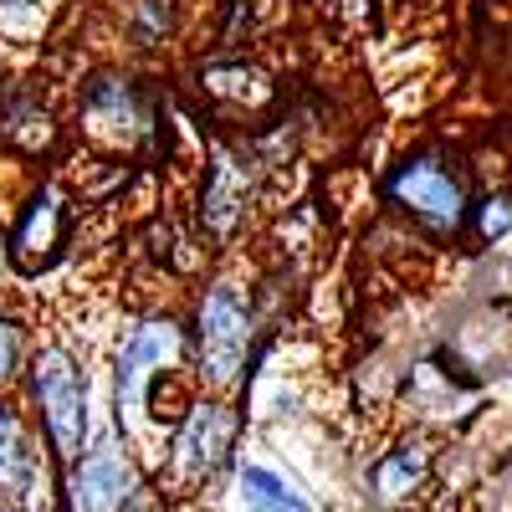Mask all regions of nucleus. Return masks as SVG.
<instances>
[{
	"instance_id": "1",
	"label": "nucleus",
	"mask_w": 512,
	"mask_h": 512,
	"mask_svg": "<svg viewBox=\"0 0 512 512\" xmlns=\"http://www.w3.org/2000/svg\"><path fill=\"white\" fill-rule=\"evenodd\" d=\"M262 287H251L236 272H210L200 277L190 313H185V333H190V369L205 395H241V384L256 364L262 349Z\"/></svg>"
},
{
	"instance_id": "2",
	"label": "nucleus",
	"mask_w": 512,
	"mask_h": 512,
	"mask_svg": "<svg viewBox=\"0 0 512 512\" xmlns=\"http://www.w3.org/2000/svg\"><path fill=\"white\" fill-rule=\"evenodd\" d=\"M159 103H164V93L149 88L134 67L103 62L77 77V88L67 98V128L88 149V159L139 164L144 154H154Z\"/></svg>"
},
{
	"instance_id": "3",
	"label": "nucleus",
	"mask_w": 512,
	"mask_h": 512,
	"mask_svg": "<svg viewBox=\"0 0 512 512\" xmlns=\"http://www.w3.org/2000/svg\"><path fill=\"white\" fill-rule=\"evenodd\" d=\"M379 200L384 210L420 241H461L472 221V175L446 144H410L395 154L379 175Z\"/></svg>"
},
{
	"instance_id": "4",
	"label": "nucleus",
	"mask_w": 512,
	"mask_h": 512,
	"mask_svg": "<svg viewBox=\"0 0 512 512\" xmlns=\"http://www.w3.org/2000/svg\"><path fill=\"white\" fill-rule=\"evenodd\" d=\"M21 395L36 436L47 441V456L67 466L93 436V379L67 338H36L26 369H21Z\"/></svg>"
},
{
	"instance_id": "5",
	"label": "nucleus",
	"mask_w": 512,
	"mask_h": 512,
	"mask_svg": "<svg viewBox=\"0 0 512 512\" xmlns=\"http://www.w3.org/2000/svg\"><path fill=\"white\" fill-rule=\"evenodd\" d=\"M262 185H267V164L256 159L251 139L241 144L236 134H216L200 154V180H195V200H190V221L205 251H231L256 205H262Z\"/></svg>"
},
{
	"instance_id": "6",
	"label": "nucleus",
	"mask_w": 512,
	"mask_h": 512,
	"mask_svg": "<svg viewBox=\"0 0 512 512\" xmlns=\"http://www.w3.org/2000/svg\"><path fill=\"white\" fill-rule=\"evenodd\" d=\"M246 431V410L231 395H195L190 410L175 420V431L164 436L159 456V497H195L236 466V446Z\"/></svg>"
},
{
	"instance_id": "7",
	"label": "nucleus",
	"mask_w": 512,
	"mask_h": 512,
	"mask_svg": "<svg viewBox=\"0 0 512 512\" xmlns=\"http://www.w3.org/2000/svg\"><path fill=\"white\" fill-rule=\"evenodd\" d=\"M62 507L67 512H159V487L149 482L139 451L118 436V425H98L67 466H62Z\"/></svg>"
},
{
	"instance_id": "8",
	"label": "nucleus",
	"mask_w": 512,
	"mask_h": 512,
	"mask_svg": "<svg viewBox=\"0 0 512 512\" xmlns=\"http://www.w3.org/2000/svg\"><path fill=\"white\" fill-rule=\"evenodd\" d=\"M190 364V333L180 313H144L123 328L118 349H113V425L118 436L139 451V431H144V390L149 379L164 369H185Z\"/></svg>"
},
{
	"instance_id": "9",
	"label": "nucleus",
	"mask_w": 512,
	"mask_h": 512,
	"mask_svg": "<svg viewBox=\"0 0 512 512\" xmlns=\"http://www.w3.org/2000/svg\"><path fill=\"white\" fill-rule=\"evenodd\" d=\"M77 241V195L62 175H31L6 216V256L21 282L52 277Z\"/></svg>"
},
{
	"instance_id": "10",
	"label": "nucleus",
	"mask_w": 512,
	"mask_h": 512,
	"mask_svg": "<svg viewBox=\"0 0 512 512\" xmlns=\"http://www.w3.org/2000/svg\"><path fill=\"white\" fill-rule=\"evenodd\" d=\"M67 134V93L47 67L0 72V154L16 164H52Z\"/></svg>"
},
{
	"instance_id": "11",
	"label": "nucleus",
	"mask_w": 512,
	"mask_h": 512,
	"mask_svg": "<svg viewBox=\"0 0 512 512\" xmlns=\"http://www.w3.org/2000/svg\"><path fill=\"white\" fill-rule=\"evenodd\" d=\"M195 98L221 128H256L282 108V82L256 57H205L195 67Z\"/></svg>"
},
{
	"instance_id": "12",
	"label": "nucleus",
	"mask_w": 512,
	"mask_h": 512,
	"mask_svg": "<svg viewBox=\"0 0 512 512\" xmlns=\"http://www.w3.org/2000/svg\"><path fill=\"white\" fill-rule=\"evenodd\" d=\"M436 354L477 390H487L492 379H507L512 374V297H487V303L466 308L446 328Z\"/></svg>"
},
{
	"instance_id": "13",
	"label": "nucleus",
	"mask_w": 512,
	"mask_h": 512,
	"mask_svg": "<svg viewBox=\"0 0 512 512\" xmlns=\"http://www.w3.org/2000/svg\"><path fill=\"white\" fill-rule=\"evenodd\" d=\"M41 446L47 441L36 436L26 405L16 395H0V502H16L21 512H47L36 502V487L47 482V461H52L41 456Z\"/></svg>"
},
{
	"instance_id": "14",
	"label": "nucleus",
	"mask_w": 512,
	"mask_h": 512,
	"mask_svg": "<svg viewBox=\"0 0 512 512\" xmlns=\"http://www.w3.org/2000/svg\"><path fill=\"white\" fill-rule=\"evenodd\" d=\"M436 477V446L425 431H405L395 436L384 451H374L369 472H364V487H369V502L384 507V512H405L425 487Z\"/></svg>"
},
{
	"instance_id": "15",
	"label": "nucleus",
	"mask_w": 512,
	"mask_h": 512,
	"mask_svg": "<svg viewBox=\"0 0 512 512\" xmlns=\"http://www.w3.org/2000/svg\"><path fill=\"white\" fill-rule=\"evenodd\" d=\"M477 400H482V390H477V384H466L436 349L420 354V359H410V369L400 374V405H405L415 420H425V425L456 420V415L472 410Z\"/></svg>"
},
{
	"instance_id": "16",
	"label": "nucleus",
	"mask_w": 512,
	"mask_h": 512,
	"mask_svg": "<svg viewBox=\"0 0 512 512\" xmlns=\"http://www.w3.org/2000/svg\"><path fill=\"white\" fill-rule=\"evenodd\" d=\"M180 26V0H123L118 6V41L128 52H159Z\"/></svg>"
},
{
	"instance_id": "17",
	"label": "nucleus",
	"mask_w": 512,
	"mask_h": 512,
	"mask_svg": "<svg viewBox=\"0 0 512 512\" xmlns=\"http://www.w3.org/2000/svg\"><path fill=\"white\" fill-rule=\"evenodd\" d=\"M67 11V0H0V52H36L52 36L57 16Z\"/></svg>"
},
{
	"instance_id": "18",
	"label": "nucleus",
	"mask_w": 512,
	"mask_h": 512,
	"mask_svg": "<svg viewBox=\"0 0 512 512\" xmlns=\"http://www.w3.org/2000/svg\"><path fill=\"white\" fill-rule=\"evenodd\" d=\"M236 502H241V512H313V502L262 461L236 466Z\"/></svg>"
},
{
	"instance_id": "19",
	"label": "nucleus",
	"mask_w": 512,
	"mask_h": 512,
	"mask_svg": "<svg viewBox=\"0 0 512 512\" xmlns=\"http://www.w3.org/2000/svg\"><path fill=\"white\" fill-rule=\"evenodd\" d=\"M466 236H477L482 246H502V241L512 236V195H507V190H482V195L472 200Z\"/></svg>"
},
{
	"instance_id": "20",
	"label": "nucleus",
	"mask_w": 512,
	"mask_h": 512,
	"mask_svg": "<svg viewBox=\"0 0 512 512\" xmlns=\"http://www.w3.org/2000/svg\"><path fill=\"white\" fill-rule=\"evenodd\" d=\"M26 354H31V333H26L21 313L16 308H0V395H11L16 384H21Z\"/></svg>"
},
{
	"instance_id": "21",
	"label": "nucleus",
	"mask_w": 512,
	"mask_h": 512,
	"mask_svg": "<svg viewBox=\"0 0 512 512\" xmlns=\"http://www.w3.org/2000/svg\"><path fill=\"white\" fill-rule=\"evenodd\" d=\"M216 47L221 57H246V41L256 31V0H216Z\"/></svg>"
},
{
	"instance_id": "22",
	"label": "nucleus",
	"mask_w": 512,
	"mask_h": 512,
	"mask_svg": "<svg viewBox=\"0 0 512 512\" xmlns=\"http://www.w3.org/2000/svg\"><path fill=\"white\" fill-rule=\"evenodd\" d=\"M16 267H11V256H6V221H0V308H16Z\"/></svg>"
}]
</instances>
